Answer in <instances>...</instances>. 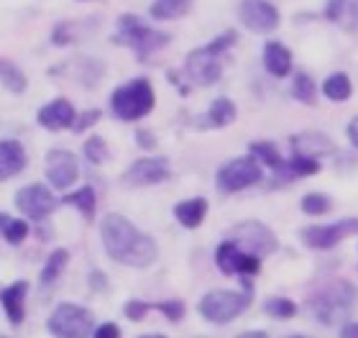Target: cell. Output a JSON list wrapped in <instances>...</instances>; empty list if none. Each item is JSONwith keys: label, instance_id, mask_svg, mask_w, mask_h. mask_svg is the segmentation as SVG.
<instances>
[{"label": "cell", "instance_id": "cell-3", "mask_svg": "<svg viewBox=\"0 0 358 338\" xmlns=\"http://www.w3.org/2000/svg\"><path fill=\"white\" fill-rule=\"evenodd\" d=\"M358 300V290L348 279H333L310 297V313L322 325L343 323Z\"/></svg>", "mask_w": 358, "mask_h": 338}, {"label": "cell", "instance_id": "cell-1", "mask_svg": "<svg viewBox=\"0 0 358 338\" xmlns=\"http://www.w3.org/2000/svg\"><path fill=\"white\" fill-rule=\"evenodd\" d=\"M100 239H103L105 254L123 267L146 269L159 256L157 241L151 239L149 233H143L141 228H136L120 213H108L100 220Z\"/></svg>", "mask_w": 358, "mask_h": 338}, {"label": "cell", "instance_id": "cell-12", "mask_svg": "<svg viewBox=\"0 0 358 338\" xmlns=\"http://www.w3.org/2000/svg\"><path fill=\"white\" fill-rule=\"evenodd\" d=\"M169 177H172V167H169L166 157H143L136 159L120 180L126 188H151V185L166 182Z\"/></svg>", "mask_w": 358, "mask_h": 338}, {"label": "cell", "instance_id": "cell-40", "mask_svg": "<svg viewBox=\"0 0 358 338\" xmlns=\"http://www.w3.org/2000/svg\"><path fill=\"white\" fill-rule=\"evenodd\" d=\"M149 313H151V305L146 300H128L126 305H123V316H126L128 321H134V323L143 321Z\"/></svg>", "mask_w": 358, "mask_h": 338}, {"label": "cell", "instance_id": "cell-9", "mask_svg": "<svg viewBox=\"0 0 358 338\" xmlns=\"http://www.w3.org/2000/svg\"><path fill=\"white\" fill-rule=\"evenodd\" d=\"M228 239L236 241L246 254H254L259 259L274 254L279 248V241H276V233L264 225L262 220H243V223L233 225L228 231Z\"/></svg>", "mask_w": 358, "mask_h": 338}, {"label": "cell", "instance_id": "cell-25", "mask_svg": "<svg viewBox=\"0 0 358 338\" xmlns=\"http://www.w3.org/2000/svg\"><path fill=\"white\" fill-rule=\"evenodd\" d=\"M62 203L77 208V211L83 213L85 220H92L97 213V192L90 188V185H85V188H80V190H75V192H69V195L62 197Z\"/></svg>", "mask_w": 358, "mask_h": 338}, {"label": "cell", "instance_id": "cell-17", "mask_svg": "<svg viewBox=\"0 0 358 338\" xmlns=\"http://www.w3.org/2000/svg\"><path fill=\"white\" fill-rule=\"evenodd\" d=\"M292 149L299 157H310V159H320L325 154H333L336 151V143L330 141V136H325L322 131H305V134H294L292 136Z\"/></svg>", "mask_w": 358, "mask_h": 338}, {"label": "cell", "instance_id": "cell-26", "mask_svg": "<svg viewBox=\"0 0 358 338\" xmlns=\"http://www.w3.org/2000/svg\"><path fill=\"white\" fill-rule=\"evenodd\" d=\"M322 95L333 103H345V100L353 95V85H351V77L345 75V72H336V75H330L325 83H322Z\"/></svg>", "mask_w": 358, "mask_h": 338}, {"label": "cell", "instance_id": "cell-43", "mask_svg": "<svg viewBox=\"0 0 358 338\" xmlns=\"http://www.w3.org/2000/svg\"><path fill=\"white\" fill-rule=\"evenodd\" d=\"M92 338H123L120 328L115 323H100L92 333Z\"/></svg>", "mask_w": 358, "mask_h": 338}, {"label": "cell", "instance_id": "cell-19", "mask_svg": "<svg viewBox=\"0 0 358 338\" xmlns=\"http://www.w3.org/2000/svg\"><path fill=\"white\" fill-rule=\"evenodd\" d=\"M264 67L271 77L282 80L292 72V52L282 41H266L264 46Z\"/></svg>", "mask_w": 358, "mask_h": 338}, {"label": "cell", "instance_id": "cell-35", "mask_svg": "<svg viewBox=\"0 0 358 338\" xmlns=\"http://www.w3.org/2000/svg\"><path fill=\"white\" fill-rule=\"evenodd\" d=\"M320 169L322 167L317 159L299 157V154H292V159L287 162V174H289V177H313V174H317Z\"/></svg>", "mask_w": 358, "mask_h": 338}, {"label": "cell", "instance_id": "cell-16", "mask_svg": "<svg viewBox=\"0 0 358 338\" xmlns=\"http://www.w3.org/2000/svg\"><path fill=\"white\" fill-rule=\"evenodd\" d=\"M29 290L31 285L26 279H15L6 290H0V308L6 313L8 323L10 325H23L26 321V297H29Z\"/></svg>", "mask_w": 358, "mask_h": 338}, {"label": "cell", "instance_id": "cell-38", "mask_svg": "<svg viewBox=\"0 0 358 338\" xmlns=\"http://www.w3.org/2000/svg\"><path fill=\"white\" fill-rule=\"evenodd\" d=\"M100 118H103V111H100V108H87V111L77 113V120H75V126H72V131H77V134H85V131L95 126Z\"/></svg>", "mask_w": 358, "mask_h": 338}, {"label": "cell", "instance_id": "cell-23", "mask_svg": "<svg viewBox=\"0 0 358 338\" xmlns=\"http://www.w3.org/2000/svg\"><path fill=\"white\" fill-rule=\"evenodd\" d=\"M248 154H251L259 164H266V167H271L274 172L287 174V159H282V154H279V149H276V143L251 141L248 143Z\"/></svg>", "mask_w": 358, "mask_h": 338}, {"label": "cell", "instance_id": "cell-30", "mask_svg": "<svg viewBox=\"0 0 358 338\" xmlns=\"http://www.w3.org/2000/svg\"><path fill=\"white\" fill-rule=\"evenodd\" d=\"M292 95L294 100L305 103V106H315L317 103V87H315V80L307 72H297L294 80H292Z\"/></svg>", "mask_w": 358, "mask_h": 338}, {"label": "cell", "instance_id": "cell-49", "mask_svg": "<svg viewBox=\"0 0 358 338\" xmlns=\"http://www.w3.org/2000/svg\"><path fill=\"white\" fill-rule=\"evenodd\" d=\"M0 338H10V336H3V333H0Z\"/></svg>", "mask_w": 358, "mask_h": 338}, {"label": "cell", "instance_id": "cell-47", "mask_svg": "<svg viewBox=\"0 0 358 338\" xmlns=\"http://www.w3.org/2000/svg\"><path fill=\"white\" fill-rule=\"evenodd\" d=\"M138 338H166L164 333H143V336H138Z\"/></svg>", "mask_w": 358, "mask_h": 338}, {"label": "cell", "instance_id": "cell-15", "mask_svg": "<svg viewBox=\"0 0 358 338\" xmlns=\"http://www.w3.org/2000/svg\"><path fill=\"white\" fill-rule=\"evenodd\" d=\"M36 120L41 128L57 134V131H67V128L75 126L77 111L67 98H57V100H52V103H46V106L38 108Z\"/></svg>", "mask_w": 358, "mask_h": 338}, {"label": "cell", "instance_id": "cell-21", "mask_svg": "<svg viewBox=\"0 0 358 338\" xmlns=\"http://www.w3.org/2000/svg\"><path fill=\"white\" fill-rule=\"evenodd\" d=\"M202 118H205L202 120L205 128H225L238 118V108H236V103L231 98H215Z\"/></svg>", "mask_w": 358, "mask_h": 338}, {"label": "cell", "instance_id": "cell-22", "mask_svg": "<svg viewBox=\"0 0 358 338\" xmlns=\"http://www.w3.org/2000/svg\"><path fill=\"white\" fill-rule=\"evenodd\" d=\"M208 216V200L205 197H189L174 205V218L185 228H200L202 220Z\"/></svg>", "mask_w": 358, "mask_h": 338}, {"label": "cell", "instance_id": "cell-8", "mask_svg": "<svg viewBox=\"0 0 358 338\" xmlns=\"http://www.w3.org/2000/svg\"><path fill=\"white\" fill-rule=\"evenodd\" d=\"M262 180H264L262 164H259L251 154H248V157H236V159H231V162H225L215 174L217 190L225 192V195H233V192L254 188V185H259Z\"/></svg>", "mask_w": 358, "mask_h": 338}, {"label": "cell", "instance_id": "cell-37", "mask_svg": "<svg viewBox=\"0 0 358 338\" xmlns=\"http://www.w3.org/2000/svg\"><path fill=\"white\" fill-rule=\"evenodd\" d=\"M80 77H85V85H97L100 83V77H103L105 67L103 62L95 59V57H85V59H80Z\"/></svg>", "mask_w": 358, "mask_h": 338}, {"label": "cell", "instance_id": "cell-20", "mask_svg": "<svg viewBox=\"0 0 358 338\" xmlns=\"http://www.w3.org/2000/svg\"><path fill=\"white\" fill-rule=\"evenodd\" d=\"M325 18L330 23H338L343 31L358 29V0H328Z\"/></svg>", "mask_w": 358, "mask_h": 338}, {"label": "cell", "instance_id": "cell-41", "mask_svg": "<svg viewBox=\"0 0 358 338\" xmlns=\"http://www.w3.org/2000/svg\"><path fill=\"white\" fill-rule=\"evenodd\" d=\"M136 143H138L141 149L151 151V149H157V136H154V131H149V128H138V131H136Z\"/></svg>", "mask_w": 358, "mask_h": 338}, {"label": "cell", "instance_id": "cell-4", "mask_svg": "<svg viewBox=\"0 0 358 338\" xmlns=\"http://www.w3.org/2000/svg\"><path fill=\"white\" fill-rule=\"evenodd\" d=\"M254 300V285L251 279H243V290H210L197 302L200 316L213 325H228L231 321L241 318Z\"/></svg>", "mask_w": 358, "mask_h": 338}, {"label": "cell", "instance_id": "cell-39", "mask_svg": "<svg viewBox=\"0 0 358 338\" xmlns=\"http://www.w3.org/2000/svg\"><path fill=\"white\" fill-rule=\"evenodd\" d=\"M75 23H59V26H54V31H52V44L54 46H69L72 41H75Z\"/></svg>", "mask_w": 358, "mask_h": 338}, {"label": "cell", "instance_id": "cell-45", "mask_svg": "<svg viewBox=\"0 0 358 338\" xmlns=\"http://www.w3.org/2000/svg\"><path fill=\"white\" fill-rule=\"evenodd\" d=\"M345 134H348V139H351V143L358 149V115L348 123V128H345Z\"/></svg>", "mask_w": 358, "mask_h": 338}, {"label": "cell", "instance_id": "cell-13", "mask_svg": "<svg viewBox=\"0 0 358 338\" xmlns=\"http://www.w3.org/2000/svg\"><path fill=\"white\" fill-rule=\"evenodd\" d=\"M238 21L254 34H271L279 26V8L268 0H243L238 8Z\"/></svg>", "mask_w": 358, "mask_h": 338}, {"label": "cell", "instance_id": "cell-10", "mask_svg": "<svg viewBox=\"0 0 358 338\" xmlns=\"http://www.w3.org/2000/svg\"><path fill=\"white\" fill-rule=\"evenodd\" d=\"M59 205H62V200L54 197L52 188H46L41 182L23 185V188L15 192V208L23 213V218H29V220L49 218Z\"/></svg>", "mask_w": 358, "mask_h": 338}, {"label": "cell", "instance_id": "cell-18", "mask_svg": "<svg viewBox=\"0 0 358 338\" xmlns=\"http://www.w3.org/2000/svg\"><path fill=\"white\" fill-rule=\"evenodd\" d=\"M26 167V149L15 139H3L0 141V182L10 180L23 172Z\"/></svg>", "mask_w": 358, "mask_h": 338}, {"label": "cell", "instance_id": "cell-31", "mask_svg": "<svg viewBox=\"0 0 358 338\" xmlns=\"http://www.w3.org/2000/svg\"><path fill=\"white\" fill-rule=\"evenodd\" d=\"M238 251H241V246L231 239L220 241V246L215 248L217 269L223 272V274H228V277H233V274H236V256H238Z\"/></svg>", "mask_w": 358, "mask_h": 338}, {"label": "cell", "instance_id": "cell-11", "mask_svg": "<svg viewBox=\"0 0 358 338\" xmlns=\"http://www.w3.org/2000/svg\"><path fill=\"white\" fill-rule=\"evenodd\" d=\"M356 233H358V218H343L330 225H307V228L299 231V241L307 248L328 251V248L338 246L341 241H345L348 236H356Z\"/></svg>", "mask_w": 358, "mask_h": 338}, {"label": "cell", "instance_id": "cell-42", "mask_svg": "<svg viewBox=\"0 0 358 338\" xmlns=\"http://www.w3.org/2000/svg\"><path fill=\"white\" fill-rule=\"evenodd\" d=\"M87 279H90V290H92V293H105V290H108V277H105V272L92 269Z\"/></svg>", "mask_w": 358, "mask_h": 338}, {"label": "cell", "instance_id": "cell-34", "mask_svg": "<svg viewBox=\"0 0 358 338\" xmlns=\"http://www.w3.org/2000/svg\"><path fill=\"white\" fill-rule=\"evenodd\" d=\"M264 313L276 321H289V318L297 316V302L289 300V297H268L264 302Z\"/></svg>", "mask_w": 358, "mask_h": 338}, {"label": "cell", "instance_id": "cell-36", "mask_svg": "<svg viewBox=\"0 0 358 338\" xmlns=\"http://www.w3.org/2000/svg\"><path fill=\"white\" fill-rule=\"evenodd\" d=\"M151 310H157L169 321V323H182L187 316V308L182 300H162V302H149Z\"/></svg>", "mask_w": 358, "mask_h": 338}, {"label": "cell", "instance_id": "cell-44", "mask_svg": "<svg viewBox=\"0 0 358 338\" xmlns=\"http://www.w3.org/2000/svg\"><path fill=\"white\" fill-rule=\"evenodd\" d=\"M341 338H358V321H348L341 325Z\"/></svg>", "mask_w": 358, "mask_h": 338}, {"label": "cell", "instance_id": "cell-33", "mask_svg": "<svg viewBox=\"0 0 358 338\" xmlns=\"http://www.w3.org/2000/svg\"><path fill=\"white\" fill-rule=\"evenodd\" d=\"M302 213L305 216H328L330 211H333V200H330V195H325V192H307L305 197H302Z\"/></svg>", "mask_w": 358, "mask_h": 338}, {"label": "cell", "instance_id": "cell-7", "mask_svg": "<svg viewBox=\"0 0 358 338\" xmlns=\"http://www.w3.org/2000/svg\"><path fill=\"white\" fill-rule=\"evenodd\" d=\"M54 338H90L95 333V313L77 302H59L46 321Z\"/></svg>", "mask_w": 358, "mask_h": 338}, {"label": "cell", "instance_id": "cell-32", "mask_svg": "<svg viewBox=\"0 0 358 338\" xmlns=\"http://www.w3.org/2000/svg\"><path fill=\"white\" fill-rule=\"evenodd\" d=\"M83 154L85 159H87L90 164H105L108 162V157H110V149H108V141H105L103 136L92 134L90 139H85V146H83Z\"/></svg>", "mask_w": 358, "mask_h": 338}, {"label": "cell", "instance_id": "cell-48", "mask_svg": "<svg viewBox=\"0 0 358 338\" xmlns=\"http://www.w3.org/2000/svg\"><path fill=\"white\" fill-rule=\"evenodd\" d=\"M287 338H310V336H305V333H294V336H287Z\"/></svg>", "mask_w": 358, "mask_h": 338}, {"label": "cell", "instance_id": "cell-14", "mask_svg": "<svg viewBox=\"0 0 358 338\" xmlns=\"http://www.w3.org/2000/svg\"><path fill=\"white\" fill-rule=\"evenodd\" d=\"M80 177V162L72 151L52 149L46 154V180L54 190H69Z\"/></svg>", "mask_w": 358, "mask_h": 338}, {"label": "cell", "instance_id": "cell-24", "mask_svg": "<svg viewBox=\"0 0 358 338\" xmlns=\"http://www.w3.org/2000/svg\"><path fill=\"white\" fill-rule=\"evenodd\" d=\"M194 0H154L149 8V15L154 21H174L189 13Z\"/></svg>", "mask_w": 358, "mask_h": 338}, {"label": "cell", "instance_id": "cell-6", "mask_svg": "<svg viewBox=\"0 0 358 338\" xmlns=\"http://www.w3.org/2000/svg\"><path fill=\"white\" fill-rule=\"evenodd\" d=\"M154 106H157V92L146 77H134L110 92V113L123 123L146 118Z\"/></svg>", "mask_w": 358, "mask_h": 338}, {"label": "cell", "instance_id": "cell-27", "mask_svg": "<svg viewBox=\"0 0 358 338\" xmlns=\"http://www.w3.org/2000/svg\"><path fill=\"white\" fill-rule=\"evenodd\" d=\"M0 83L6 90H10L13 95H23L26 87H29V77L23 75V69L18 64L8 59H0Z\"/></svg>", "mask_w": 358, "mask_h": 338}, {"label": "cell", "instance_id": "cell-28", "mask_svg": "<svg viewBox=\"0 0 358 338\" xmlns=\"http://www.w3.org/2000/svg\"><path fill=\"white\" fill-rule=\"evenodd\" d=\"M67 262H69L67 248H54L52 254H49V259H46V264L41 267V285L44 287L54 285L62 277V272L67 269Z\"/></svg>", "mask_w": 358, "mask_h": 338}, {"label": "cell", "instance_id": "cell-46", "mask_svg": "<svg viewBox=\"0 0 358 338\" xmlns=\"http://www.w3.org/2000/svg\"><path fill=\"white\" fill-rule=\"evenodd\" d=\"M236 338H268V333L266 331H243Z\"/></svg>", "mask_w": 358, "mask_h": 338}, {"label": "cell", "instance_id": "cell-5", "mask_svg": "<svg viewBox=\"0 0 358 338\" xmlns=\"http://www.w3.org/2000/svg\"><path fill=\"white\" fill-rule=\"evenodd\" d=\"M110 41L118 46H128L136 54V59L146 62L151 54L164 49L172 41V36L166 31L151 29L149 23H143L138 15L123 13L118 18V31H115V36H110Z\"/></svg>", "mask_w": 358, "mask_h": 338}, {"label": "cell", "instance_id": "cell-50", "mask_svg": "<svg viewBox=\"0 0 358 338\" xmlns=\"http://www.w3.org/2000/svg\"><path fill=\"white\" fill-rule=\"evenodd\" d=\"M197 338H205V336H197Z\"/></svg>", "mask_w": 358, "mask_h": 338}, {"label": "cell", "instance_id": "cell-29", "mask_svg": "<svg viewBox=\"0 0 358 338\" xmlns=\"http://www.w3.org/2000/svg\"><path fill=\"white\" fill-rule=\"evenodd\" d=\"M31 225L26 223L23 218H10L6 213H0V233H3V239L10 244V246H21L26 236H29Z\"/></svg>", "mask_w": 358, "mask_h": 338}, {"label": "cell", "instance_id": "cell-2", "mask_svg": "<svg viewBox=\"0 0 358 338\" xmlns=\"http://www.w3.org/2000/svg\"><path fill=\"white\" fill-rule=\"evenodd\" d=\"M236 41H238L236 31H223L210 44L192 49L185 59L187 80L192 85H200V87L215 85L220 80V75H223V57L236 46Z\"/></svg>", "mask_w": 358, "mask_h": 338}]
</instances>
